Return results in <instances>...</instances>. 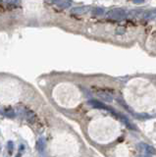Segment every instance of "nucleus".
Listing matches in <instances>:
<instances>
[{
    "mask_svg": "<svg viewBox=\"0 0 156 157\" xmlns=\"http://www.w3.org/2000/svg\"><path fill=\"white\" fill-rule=\"evenodd\" d=\"M127 15L128 13L126 12V10L122 8H115L108 11L106 13V17L112 20H123L124 18L127 17Z\"/></svg>",
    "mask_w": 156,
    "mask_h": 157,
    "instance_id": "f257e3e1",
    "label": "nucleus"
},
{
    "mask_svg": "<svg viewBox=\"0 0 156 157\" xmlns=\"http://www.w3.org/2000/svg\"><path fill=\"white\" fill-rule=\"evenodd\" d=\"M138 149L140 152H144L146 155H153L156 154V149L151 145H148V144L144 143H140L138 144Z\"/></svg>",
    "mask_w": 156,
    "mask_h": 157,
    "instance_id": "f03ea898",
    "label": "nucleus"
},
{
    "mask_svg": "<svg viewBox=\"0 0 156 157\" xmlns=\"http://www.w3.org/2000/svg\"><path fill=\"white\" fill-rule=\"evenodd\" d=\"M88 104H90V106H92L93 108L109 110V112L112 110V108H110V107H108L107 105H105V104L102 103V102H100V101H98V100H95V99H91V100H90V101H88Z\"/></svg>",
    "mask_w": 156,
    "mask_h": 157,
    "instance_id": "7ed1b4c3",
    "label": "nucleus"
},
{
    "mask_svg": "<svg viewBox=\"0 0 156 157\" xmlns=\"http://www.w3.org/2000/svg\"><path fill=\"white\" fill-rule=\"evenodd\" d=\"M90 6H79V7H74V8L71 10V12H72V14L83 15L90 11Z\"/></svg>",
    "mask_w": 156,
    "mask_h": 157,
    "instance_id": "20e7f679",
    "label": "nucleus"
},
{
    "mask_svg": "<svg viewBox=\"0 0 156 157\" xmlns=\"http://www.w3.org/2000/svg\"><path fill=\"white\" fill-rule=\"evenodd\" d=\"M142 18L145 20H153L156 18V9H151L144 11L142 13Z\"/></svg>",
    "mask_w": 156,
    "mask_h": 157,
    "instance_id": "39448f33",
    "label": "nucleus"
},
{
    "mask_svg": "<svg viewBox=\"0 0 156 157\" xmlns=\"http://www.w3.org/2000/svg\"><path fill=\"white\" fill-rule=\"evenodd\" d=\"M36 147L38 152H40V153L43 152L44 149H45V141H44V138H39L38 141H36Z\"/></svg>",
    "mask_w": 156,
    "mask_h": 157,
    "instance_id": "423d86ee",
    "label": "nucleus"
},
{
    "mask_svg": "<svg viewBox=\"0 0 156 157\" xmlns=\"http://www.w3.org/2000/svg\"><path fill=\"white\" fill-rule=\"evenodd\" d=\"M97 94H98V96H99L100 98L103 99V100L108 101V102L112 101V96H111L108 93H106V91H98Z\"/></svg>",
    "mask_w": 156,
    "mask_h": 157,
    "instance_id": "0eeeda50",
    "label": "nucleus"
},
{
    "mask_svg": "<svg viewBox=\"0 0 156 157\" xmlns=\"http://www.w3.org/2000/svg\"><path fill=\"white\" fill-rule=\"evenodd\" d=\"M91 13H92L93 16H102V15L104 14V9L99 8V7H97V8H93L92 11H91Z\"/></svg>",
    "mask_w": 156,
    "mask_h": 157,
    "instance_id": "6e6552de",
    "label": "nucleus"
},
{
    "mask_svg": "<svg viewBox=\"0 0 156 157\" xmlns=\"http://www.w3.org/2000/svg\"><path fill=\"white\" fill-rule=\"evenodd\" d=\"M58 6L59 8L61 9H66V8H69L71 6V2H68V1H60L58 3Z\"/></svg>",
    "mask_w": 156,
    "mask_h": 157,
    "instance_id": "1a4fd4ad",
    "label": "nucleus"
},
{
    "mask_svg": "<svg viewBox=\"0 0 156 157\" xmlns=\"http://www.w3.org/2000/svg\"><path fill=\"white\" fill-rule=\"evenodd\" d=\"M27 118H28L29 122L33 123V122L34 121V119H36V115H34V113H33L31 111H28L27 112Z\"/></svg>",
    "mask_w": 156,
    "mask_h": 157,
    "instance_id": "9d476101",
    "label": "nucleus"
},
{
    "mask_svg": "<svg viewBox=\"0 0 156 157\" xmlns=\"http://www.w3.org/2000/svg\"><path fill=\"white\" fill-rule=\"evenodd\" d=\"M7 147H8V151L10 154H12V152H13V149H14V143L13 141H9L8 143H7Z\"/></svg>",
    "mask_w": 156,
    "mask_h": 157,
    "instance_id": "9b49d317",
    "label": "nucleus"
},
{
    "mask_svg": "<svg viewBox=\"0 0 156 157\" xmlns=\"http://www.w3.org/2000/svg\"><path fill=\"white\" fill-rule=\"evenodd\" d=\"M5 115L7 117H9V118H13V117H15V112H14V110L10 109V110H7L5 112Z\"/></svg>",
    "mask_w": 156,
    "mask_h": 157,
    "instance_id": "f8f14e48",
    "label": "nucleus"
},
{
    "mask_svg": "<svg viewBox=\"0 0 156 157\" xmlns=\"http://www.w3.org/2000/svg\"><path fill=\"white\" fill-rule=\"evenodd\" d=\"M45 1L48 2V3H59L61 0H45Z\"/></svg>",
    "mask_w": 156,
    "mask_h": 157,
    "instance_id": "ddd939ff",
    "label": "nucleus"
},
{
    "mask_svg": "<svg viewBox=\"0 0 156 157\" xmlns=\"http://www.w3.org/2000/svg\"><path fill=\"white\" fill-rule=\"evenodd\" d=\"M133 2L135 4H142L144 2V0H133Z\"/></svg>",
    "mask_w": 156,
    "mask_h": 157,
    "instance_id": "4468645a",
    "label": "nucleus"
},
{
    "mask_svg": "<svg viewBox=\"0 0 156 157\" xmlns=\"http://www.w3.org/2000/svg\"><path fill=\"white\" fill-rule=\"evenodd\" d=\"M8 1V0H0V2H1V3H5V2H7Z\"/></svg>",
    "mask_w": 156,
    "mask_h": 157,
    "instance_id": "2eb2a0df",
    "label": "nucleus"
},
{
    "mask_svg": "<svg viewBox=\"0 0 156 157\" xmlns=\"http://www.w3.org/2000/svg\"><path fill=\"white\" fill-rule=\"evenodd\" d=\"M19 1V0H15V2H18Z\"/></svg>",
    "mask_w": 156,
    "mask_h": 157,
    "instance_id": "dca6fc26",
    "label": "nucleus"
}]
</instances>
